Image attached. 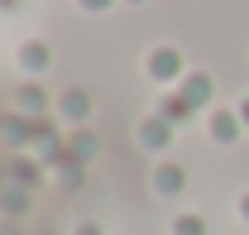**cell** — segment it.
Listing matches in <instances>:
<instances>
[{"instance_id": "obj_1", "label": "cell", "mask_w": 249, "mask_h": 235, "mask_svg": "<svg viewBox=\"0 0 249 235\" xmlns=\"http://www.w3.org/2000/svg\"><path fill=\"white\" fill-rule=\"evenodd\" d=\"M173 235H206V221L201 216H178L173 221Z\"/></svg>"}, {"instance_id": "obj_2", "label": "cell", "mask_w": 249, "mask_h": 235, "mask_svg": "<svg viewBox=\"0 0 249 235\" xmlns=\"http://www.w3.org/2000/svg\"><path fill=\"white\" fill-rule=\"evenodd\" d=\"M158 192H178V187H182V173H178V168H158Z\"/></svg>"}, {"instance_id": "obj_3", "label": "cell", "mask_w": 249, "mask_h": 235, "mask_svg": "<svg viewBox=\"0 0 249 235\" xmlns=\"http://www.w3.org/2000/svg\"><path fill=\"white\" fill-rule=\"evenodd\" d=\"M173 67H178L173 53H154V77H173Z\"/></svg>"}, {"instance_id": "obj_4", "label": "cell", "mask_w": 249, "mask_h": 235, "mask_svg": "<svg viewBox=\"0 0 249 235\" xmlns=\"http://www.w3.org/2000/svg\"><path fill=\"white\" fill-rule=\"evenodd\" d=\"M245 216H249V202H245Z\"/></svg>"}]
</instances>
